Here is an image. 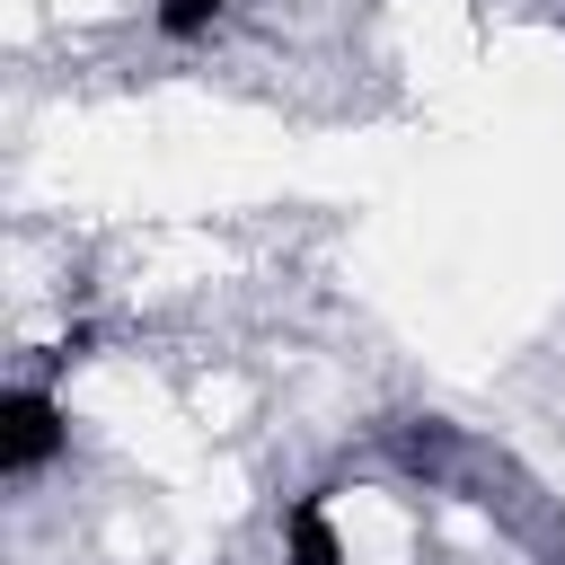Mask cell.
I'll use <instances>...</instances> for the list:
<instances>
[{
  "mask_svg": "<svg viewBox=\"0 0 565 565\" xmlns=\"http://www.w3.org/2000/svg\"><path fill=\"white\" fill-rule=\"evenodd\" d=\"M291 565H335V530H327V512H318V503H300V512H291Z\"/></svg>",
  "mask_w": 565,
  "mask_h": 565,
  "instance_id": "2",
  "label": "cell"
},
{
  "mask_svg": "<svg viewBox=\"0 0 565 565\" xmlns=\"http://www.w3.org/2000/svg\"><path fill=\"white\" fill-rule=\"evenodd\" d=\"M53 450H62V406H53L44 388H18V397L0 406V468H9V477H35Z\"/></svg>",
  "mask_w": 565,
  "mask_h": 565,
  "instance_id": "1",
  "label": "cell"
},
{
  "mask_svg": "<svg viewBox=\"0 0 565 565\" xmlns=\"http://www.w3.org/2000/svg\"><path fill=\"white\" fill-rule=\"evenodd\" d=\"M212 18H221V0H159V26L168 35H203Z\"/></svg>",
  "mask_w": 565,
  "mask_h": 565,
  "instance_id": "3",
  "label": "cell"
}]
</instances>
